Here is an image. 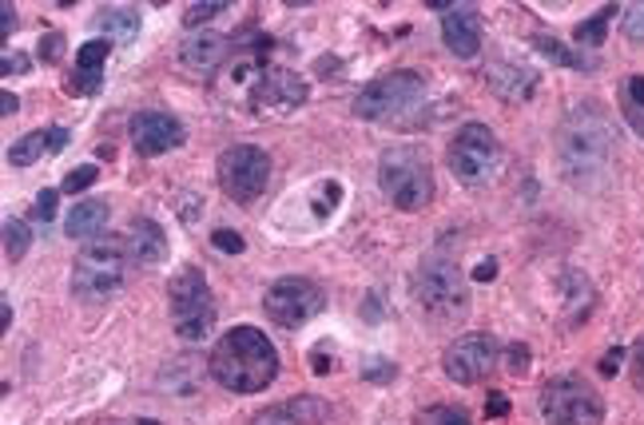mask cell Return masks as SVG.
<instances>
[{
	"mask_svg": "<svg viewBox=\"0 0 644 425\" xmlns=\"http://www.w3.org/2000/svg\"><path fill=\"white\" fill-rule=\"evenodd\" d=\"M231 52L228 36H215V32H203V36H191L183 49H179V60H183V68L199 72V76H208L223 64V56Z\"/></svg>",
	"mask_w": 644,
	"mask_h": 425,
	"instance_id": "20",
	"label": "cell"
},
{
	"mask_svg": "<svg viewBox=\"0 0 644 425\" xmlns=\"http://www.w3.org/2000/svg\"><path fill=\"white\" fill-rule=\"evenodd\" d=\"M541 417L549 425H601L605 422V402L589 386L585 378H553L541 390Z\"/></svg>",
	"mask_w": 644,
	"mask_h": 425,
	"instance_id": "7",
	"label": "cell"
},
{
	"mask_svg": "<svg viewBox=\"0 0 644 425\" xmlns=\"http://www.w3.org/2000/svg\"><path fill=\"white\" fill-rule=\"evenodd\" d=\"M171 298V322H176V334L183 342H203L215 327V302H211L208 278L199 267L179 270L168 287Z\"/></svg>",
	"mask_w": 644,
	"mask_h": 425,
	"instance_id": "5",
	"label": "cell"
},
{
	"mask_svg": "<svg viewBox=\"0 0 644 425\" xmlns=\"http://www.w3.org/2000/svg\"><path fill=\"white\" fill-rule=\"evenodd\" d=\"M29 243H32L29 227H24L20 219H9V223H4V255H9V258H20L24 251H29Z\"/></svg>",
	"mask_w": 644,
	"mask_h": 425,
	"instance_id": "27",
	"label": "cell"
},
{
	"mask_svg": "<svg viewBox=\"0 0 644 425\" xmlns=\"http://www.w3.org/2000/svg\"><path fill=\"white\" fill-rule=\"evenodd\" d=\"M96 179H99V171L92 168V163H84V168H76L68 179H64V191H84V188H92Z\"/></svg>",
	"mask_w": 644,
	"mask_h": 425,
	"instance_id": "31",
	"label": "cell"
},
{
	"mask_svg": "<svg viewBox=\"0 0 644 425\" xmlns=\"http://www.w3.org/2000/svg\"><path fill=\"white\" fill-rule=\"evenodd\" d=\"M327 422H330V406L315 394L291 397V402H278V406L258 410L251 417V425H327Z\"/></svg>",
	"mask_w": 644,
	"mask_h": 425,
	"instance_id": "15",
	"label": "cell"
},
{
	"mask_svg": "<svg viewBox=\"0 0 644 425\" xmlns=\"http://www.w3.org/2000/svg\"><path fill=\"white\" fill-rule=\"evenodd\" d=\"M60 56H64V36H60V32H49V36L40 40V60H44V64H56Z\"/></svg>",
	"mask_w": 644,
	"mask_h": 425,
	"instance_id": "32",
	"label": "cell"
},
{
	"mask_svg": "<svg viewBox=\"0 0 644 425\" xmlns=\"http://www.w3.org/2000/svg\"><path fill=\"white\" fill-rule=\"evenodd\" d=\"M625 104H629V116H641V111H644V72L629 76V84H625Z\"/></svg>",
	"mask_w": 644,
	"mask_h": 425,
	"instance_id": "30",
	"label": "cell"
},
{
	"mask_svg": "<svg viewBox=\"0 0 644 425\" xmlns=\"http://www.w3.org/2000/svg\"><path fill=\"white\" fill-rule=\"evenodd\" d=\"M32 215L44 219V223H49V219L56 215V191H40L36 203H32Z\"/></svg>",
	"mask_w": 644,
	"mask_h": 425,
	"instance_id": "34",
	"label": "cell"
},
{
	"mask_svg": "<svg viewBox=\"0 0 644 425\" xmlns=\"http://www.w3.org/2000/svg\"><path fill=\"white\" fill-rule=\"evenodd\" d=\"M17 108H20V99L12 96V92H4V96H0V111H4V116H12Z\"/></svg>",
	"mask_w": 644,
	"mask_h": 425,
	"instance_id": "43",
	"label": "cell"
},
{
	"mask_svg": "<svg viewBox=\"0 0 644 425\" xmlns=\"http://www.w3.org/2000/svg\"><path fill=\"white\" fill-rule=\"evenodd\" d=\"M96 24L108 36H116V40H131L139 32V12L136 9H128V4H119V9H104L96 17Z\"/></svg>",
	"mask_w": 644,
	"mask_h": 425,
	"instance_id": "23",
	"label": "cell"
},
{
	"mask_svg": "<svg viewBox=\"0 0 644 425\" xmlns=\"http://www.w3.org/2000/svg\"><path fill=\"white\" fill-rule=\"evenodd\" d=\"M303 99H307V84L287 68H263L255 92H251V104H255L258 111H267V108L291 111V108H298Z\"/></svg>",
	"mask_w": 644,
	"mask_h": 425,
	"instance_id": "14",
	"label": "cell"
},
{
	"mask_svg": "<svg viewBox=\"0 0 644 425\" xmlns=\"http://www.w3.org/2000/svg\"><path fill=\"white\" fill-rule=\"evenodd\" d=\"M629 119H633V124H636V131H641V136H644V111H641V116H629Z\"/></svg>",
	"mask_w": 644,
	"mask_h": 425,
	"instance_id": "44",
	"label": "cell"
},
{
	"mask_svg": "<svg viewBox=\"0 0 644 425\" xmlns=\"http://www.w3.org/2000/svg\"><path fill=\"white\" fill-rule=\"evenodd\" d=\"M442 36H446V49L454 56H477L482 52V17H477L474 4H454L442 20Z\"/></svg>",
	"mask_w": 644,
	"mask_h": 425,
	"instance_id": "16",
	"label": "cell"
},
{
	"mask_svg": "<svg viewBox=\"0 0 644 425\" xmlns=\"http://www.w3.org/2000/svg\"><path fill=\"white\" fill-rule=\"evenodd\" d=\"M124 243L108 238V243H88L72 263V295L84 302H104L124 287Z\"/></svg>",
	"mask_w": 644,
	"mask_h": 425,
	"instance_id": "4",
	"label": "cell"
},
{
	"mask_svg": "<svg viewBox=\"0 0 644 425\" xmlns=\"http://www.w3.org/2000/svg\"><path fill=\"white\" fill-rule=\"evenodd\" d=\"M502 362H506V370L514 378H526L529 374V347H521V342H514V347H506V354H502Z\"/></svg>",
	"mask_w": 644,
	"mask_h": 425,
	"instance_id": "29",
	"label": "cell"
},
{
	"mask_svg": "<svg viewBox=\"0 0 644 425\" xmlns=\"http://www.w3.org/2000/svg\"><path fill=\"white\" fill-rule=\"evenodd\" d=\"M616 4H605V9L597 12L593 20H585V24H577V44L581 49H597V44H605V29H609V20H613Z\"/></svg>",
	"mask_w": 644,
	"mask_h": 425,
	"instance_id": "24",
	"label": "cell"
},
{
	"mask_svg": "<svg viewBox=\"0 0 644 425\" xmlns=\"http://www.w3.org/2000/svg\"><path fill=\"white\" fill-rule=\"evenodd\" d=\"M211 243H215L219 251H228V255H239V251H243V238H239L235 231H215Z\"/></svg>",
	"mask_w": 644,
	"mask_h": 425,
	"instance_id": "35",
	"label": "cell"
},
{
	"mask_svg": "<svg viewBox=\"0 0 644 425\" xmlns=\"http://www.w3.org/2000/svg\"><path fill=\"white\" fill-rule=\"evenodd\" d=\"M534 44L541 52H546L549 60H557V64H569V68H593V60H585V56H577V52H569L561 40H553V36H534Z\"/></svg>",
	"mask_w": 644,
	"mask_h": 425,
	"instance_id": "25",
	"label": "cell"
},
{
	"mask_svg": "<svg viewBox=\"0 0 644 425\" xmlns=\"http://www.w3.org/2000/svg\"><path fill=\"white\" fill-rule=\"evenodd\" d=\"M104 227H108V203H104V199H84V203L72 208V215H68L72 238H96Z\"/></svg>",
	"mask_w": 644,
	"mask_h": 425,
	"instance_id": "22",
	"label": "cell"
},
{
	"mask_svg": "<svg viewBox=\"0 0 644 425\" xmlns=\"http://www.w3.org/2000/svg\"><path fill=\"white\" fill-rule=\"evenodd\" d=\"M24 68H29V60H24V56H17V52H12V56H4V72H9V76H12V72H24Z\"/></svg>",
	"mask_w": 644,
	"mask_h": 425,
	"instance_id": "41",
	"label": "cell"
},
{
	"mask_svg": "<svg viewBox=\"0 0 644 425\" xmlns=\"http://www.w3.org/2000/svg\"><path fill=\"white\" fill-rule=\"evenodd\" d=\"M12 29H17V9H12V4H0V32H4V40L12 36Z\"/></svg>",
	"mask_w": 644,
	"mask_h": 425,
	"instance_id": "39",
	"label": "cell"
},
{
	"mask_svg": "<svg viewBox=\"0 0 644 425\" xmlns=\"http://www.w3.org/2000/svg\"><path fill=\"white\" fill-rule=\"evenodd\" d=\"M494 275H497V263H494V258H486V263H477L474 278H482V283H486V278H494Z\"/></svg>",
	"mask_w": 644,
	"mask_h": 425,
	"instance_id": "42",
	"label": "cell"
},
{
	"mask_svg": "<svg viewBox=\"0 0 644 425\" xmlns=\"http://www.w3.org/2000/svg\"><path fill=\"white\" fill-rule=\"evenodd\" d=\"M211 366H203V358L196 354H183V358H171L168 366L159 370V386L171 390L176 397H196L199 386H203V374Z\"/></svg>",
	"mask_w": 644,
	"mask_h": 425,
	"instance_id": "19",
	"label": "cell"
},
{
	"mask_svg": "<svg viewBox=\"0 0 644 425\" xmlns=\"http://www.w3.org/2000/svg\"><path fill=\"white\" fill-rule=\"evenodd\" d=\"M183 144V124L168 111H139L131 119V148L139 156H163Z\"/></svg>",
	"mask_w": 644,
	"mask_h": 425,
	"instance_id": "13",
	"label": "cell"
},
{
	"mask_svg": "<svg viewBox=\"0 0 644 425\" xmlns=\"http://www.w3.org/2000/svg\"><path fill=\"white\" fill-rule=\"evenodd\" d=\"M414 298H418V307L426 310V315L442 318V322L466 315V307H469L466 278H462V270H457L454 263H446V258L422 263V270L414 275Z\"/></svg>",
	"mask_w": 644,
	"mask_h": 425,
	"instance_id": "9",
	"label": "cell"
},
{
	"mask_svg": "<svg viewBox=\"0 0 644 425\" xmlns=\"http://www.w3.org/2000/svg\"><path fill=\"white\" fill-rule=\"evenodd\" d=\"M414 425H469V414L462 406H430L414 417Z\"/></svg>",
	"mask_w": 644,
	"mask_h": 425,
	"instance_id": "26",
	"label": "cell"
},
{
	"mask_svg": "<svg viewBox=\"0 0 644 425\" xmlns=\"http://www.w3.org/2000/svg\"><path fill=\"white\" fill-rule=\"evenodd\" d=\"M502 159V144L486 124H466L450 144V168L462 183H486L497 171Z\"/></svg>",
	"mask_w": 644,
	"mask_h": 425,
	"instance_id": "10",
	"label": "cell"
},
{
	"mask_svg": "<svg viewBox=\"0 0 644 425\" xmlns=\"http://www.w3.org/2000/svg\"><path fill=\"white\" fill-rule=\"evenodd\" d=\"M625 32H629V40L644 44V4H633V9L625 12Z\"/></svg>",
	"mask_w": 644,
	"mask_h": 425,
	"instance_id": "33",
	"label": "cell"
},
{
	"mask_svg": "<svg viewBox=\"0 0 644 425\" xmlns=\"http://www.w3.org/2000/svg\"><path fill=\"white\" fill-rule=\"evenodd\" d=\"M367 378H394V362H387V358H378V366L367 370Z\"/></svg>",
	"mask_w": 644,
	"mask_h": 425,
	"instance_id": "40",
	"label": "cell"
},
{
	"mask_svg": "<svg viewBox=\"0 0 644 425\" xmlns=\"http://www.w3.org/2000/svg\"><path fill=\"white\" fill-rule=\"evenodd\" d=\"M211 378L231 394H258L267 390L278 374V350L263 330L235 327L219 338L208 358Z\"/></svg>",
	"mask_w": 644,
	"mask_h": 425,
	"instance_id": "1",
	"label": "cell"
},
{
	"mask_svg": "<svg viewBox=\"0 0 644 425\" xmlns=\"http://www.w3.org/2000/svg\"><path fill=\"white\" fill-rule=\"evenodd\" d=\"M557 159H561L566 179L577 188H593V183L605 179L609 163H613V124L597 104H581L561 124Z\"/></svg>",
	"mask_w": 644,
	"mask_h": 425,
	"instance_id": "2",
	"label": "cell"
},
{
	"mask_svg": "<svg viewBox=\"0 0 644 425\" xmlns=\"http://www.w3.org/2000/svg\"><path fill=\"white\" fill-rule=\"evenodd\" d=\"M426 96V79L418 76V72L402 68V72H387V76H378L374 84L355 96V116L358 119H398L407 116L410 108H418Z\"/></svg>",
	"mask_w": 644,
	"mask_h": 425,
	"instance_id": "6",
	"label": "cell"
},
{
	"mask_svg": "<svg viewBox=\"0 0 644 425\" xmlns=\"http://www.w3.org/2000/svg\"><path fill=\"white\" fill-rule=\"evenodd\" d=\"M497 362H502V354H497V342L489 334L457 338L454 347H446V354H442V370L454 378L457 386H477V382H486V378L494 374Z\"/></svg>",
	"mask_w": 644,
	"mask_h": 425,
	"instance_id": "12",
	"label": "cell"
},
{
	"mask_svg": "<svg viewBox=\"0 0 644 425\" xmlns=\"http://www.w3.org/2000/svg\"><path fill=\"white\" fill-rule=\"evenodd\" d=\"M621 362H625V350H621V347H616V350H609V354L605 358H601V374H616V366H621Z\"/></svg>",
	"mask_w": 644,
	"mask_h": 425,
	"instance_id": "38",
	"label": "cell"
},
{
	"mask_svg": "<svg viewBox=\"0 0 644 425\" xmlns=\"http://www.w3.org/2000/svg\"><path fill=\"white\" fill-rule=\"evenodd\" d=\"M215 176H219L223 195L243 203V208H251L271 183V159H267V151L255 148V144H235V148H228L219 156Z\"/></svg>",
	"mask_w": 644,
	"mask_h": 425,
	"instance_id": "8",
	"label": "cell"
},
{
	"mask_svg": "<svg viewBox=\"0 0 644 425\" xmlns=\"http://www.w3.org/2000/svg\"><path fill=\"white\" fill-rule=\"evenodd\" d=\"M64 144H68V131H64V128L29 131V136L17 139V144H12V148H9V163H12V168H32L36 159L56 156V151H64Z\"/></svg>",
	"mask_w": 644,
	"mask_h": 425,
	"instance_id": "18",
	"label": "cell"
},
{
	"mask_svg": "<svg viewBox=\"0 0 644 425\" xmlns=\"http://www.w3.org/2000/svg\"><path fill=\"white\" fill-rule=\"evenodd\" d=\"M124 251H128L131 263L139 267H151V263H163L168 258V235L156 219H131L128 235H124Z\"/></svg>",
	"mask_w": 644,
	"mask_h": 425,
	"instance_id": "17",
	"label": "cell"
},
{
	"mask_svg": "<svg viewBox=\"0 0 644 425\" xmlns=\"http://www.w3.org/2000/svg\"><path fill=\"white\" fill-rule=\"evenodd\" d=\"M378 188L398 211H422L434 199V171H430L426 151L410 144L387 148L378 159Z\"/></svg>",
	"mask_w": 644,
	"mask_h": 425,
	"instance_id": "3",
	"label": "cell"
},
{
	"mask_svg": "<svg viewBox=\"0 0 644 425\" xmlns=\"http://www.w3.org/2000/svg\"><path fill=\"white\" fill-rule=\"evenodd\" d=\"M629 370H633V386H636V390H644V334L636 338V347H633V366H629Z\"/></svg>",
	"mask_w": 644,
	"mask_h": 425,
	"instance_id": "36",
	"label": "cell"
},
{
	"mask_svg": "<svg viewBox=\"0 0 644 425\" xmlns=\"http://www.w3.org/2000/svg\"><path fill=\"white\" fill-rule=\"evenodd\" d=\"M263 310H267L275 327L298 330L323 310V290L310 278H278L275 287L263 295Z\"/></svg>",
	"mask_w": 644,
	"mask_h": 425,
	"instance_id": "11",
	"label": "cell"
},
{
	"mask_svg": "<svg viewBox=\"0 0 644 425\" xmlns=\"http://www.w3.org/2000/svg\"><path fill=\"white\" fill-rule=\"evenodd\" d=\"M108 52H112L108 40H88V44L76 52V76L68 79L72 96H88V92L99 88V72H104Z\"/></svg>",
	"mask_w": 644,
	"mask_h": 425,
	"instance_id": "21",
	"label": "cell"
},
{
	"mask_svg": "<svg viewBox=\"0 0 644 425\" xmlns=\"http://www.w3.org/2000/svg\"><path fill=\"white\" fill-rule=\"evenodd\" d=\"M219 12H228V4H223V0H208V4H191V9L183 12V24H188V29H199V24H208V20H215Z\"/></svg>",
	"mask_w": 644,
	"mask_h": 425,
	"instance_id": "28",
	"label": "cell"
},
{
	"mask_svg": "<svg viewBox=\"0 0 644 425\" xmlns=\"http://www.w3.org/2000/svg\"><path fill=\"white\" fill-rule=\"evenodd\" d=\"M506 414H509V397L494 390V394L486 397V417H506Z\"/></svg>",
	"mask_w": 644,
	"mask_h": 425,
	"instance_id": "37",
	"label": "cell"
}]
</instances>
